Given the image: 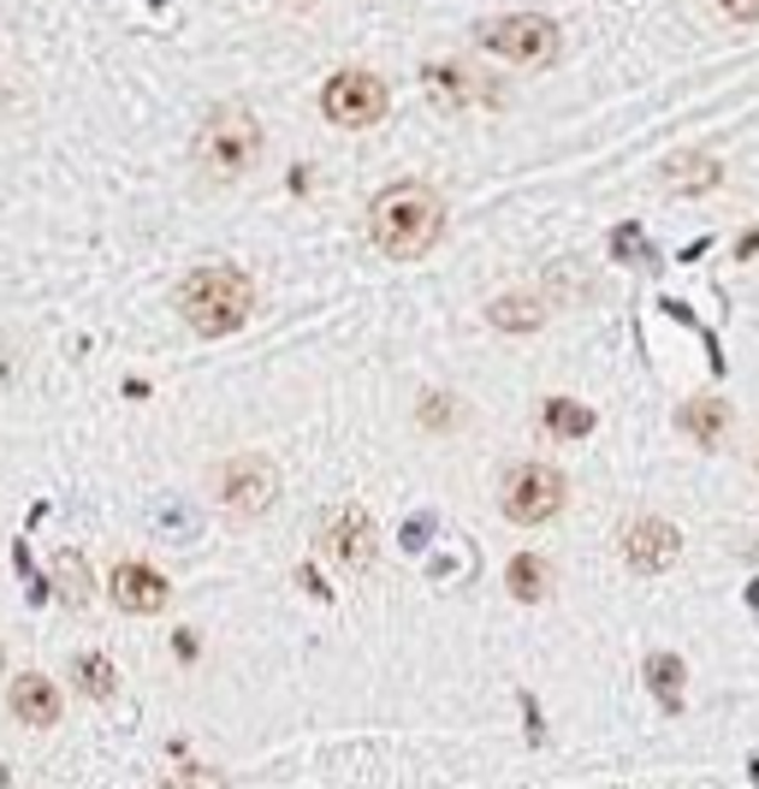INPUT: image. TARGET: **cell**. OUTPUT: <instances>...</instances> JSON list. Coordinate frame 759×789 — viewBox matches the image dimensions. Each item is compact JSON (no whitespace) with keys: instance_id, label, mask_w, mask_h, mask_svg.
I'll use <instances>...</instances> for the list:
<instances>
[{"instance_id":"5bb4252c","label":"cell","mask_w":759,"mask_h":789,"mask_svg":"<svg viewBox=\"0 0 759 789\" xmlns=\"http://www.w3.org/2000/svg\"><path fill=\"white\" fill-rule=\"evenodd\" d=\"M487 321L498 333H534L546 321V303L540 297H516V291H505V297L487 303Z\"/></svg>"},{"instance_id":"603a6c76","label":"cell","mask_w":759,"mask_h":789,"mask_svg":"<svg viewBox=\"0 0 759 789\" xmlns=\"http://www.w3.org/2000/svg\"><path fill=\"white\" fill-rule=\"evenodd\" d=\"M723 12L730 19H759V0H723Z\"/></svg>"},{"instance_id":"52a82bcc","label":"cell","mask_w":759,"mask_h":789,"mask_svg":"<svg viewBox=\"0 0 759 789\" xmlns=\"http://www.w3.org/2000/svg\"><path fill=\"white\" fill-rule=\"evenodd\" d=\"M214 493H220V505H226L232 517H262V510L280 499V469H273L267 457H255V452H237V457L220 463Z\"/></svg>"},{"instance_id":"ba28073f","label":"cell","mask_w":759,"mask_h":789,"mask_svg":"<svg viewBox=\"0 0 759 789\" xmlns=\"http://www.w3.org/2000/svg\"><path fill=\"white\" fill-rule=\"evenodd\" d=\"M108 599L131 617H154V611H166L172 588H166L161 570H149V564H136V558H119L113 576H108Z\"/></svg>"},{"instance_id":"9a60e30c","label":"cell","mask_w":759,"mask_h":789,"mask_svg":"<svg viewBox=\"0 0 759 789\" xmlns=\"http://www.w3.org/2000/svg\"><path fill=\"white\" fill-rule=\"evenodd\" d=\"M723 179L718 161H706V154H677V161H665V184L670 191H712Z\"/></svg>"},{"instance_id":"44dd1931","label":"cell","mask_w":759,"mask_h":789,"mask_svg":"<svg viewBox=\"0 0 759 789\" xmlns=\"http://www.w3.org/2000/svg\"><path fill=\"white\" fill-rule=\"evenodd\" d=\"M161 789H226V778H220L214 766H184V771H172Z\"/></svg>"},{"instance_id":"8fae6325","label":"cell","mask_w":759,"mask_h":789,"mask_svg":"<svg viewBox=\"0 0 759 789\" xmlns=\"http://www.w3.org/2000/svg\"><path fill=\"white\" fill-rule=\"evenodd\" d=\"M60 707H65V700H60V689H54L42 671H24V677L7 689V712L19 718L24 730H54V725H60Z\"/></svg>"},{"instance_id":"2e32d148","label":"cell","mask_w":759,"mask_h":789,"mask_svg":"<svg viewBox=\"0 0 759 789\" xmlns=\"http://www.w3.org/2000/svg\"><path fill=\"white\" fill-rule=\"evenodd\" d=\"M72 682L90 700H113V689H119V671H113V659L108 654H78L72 659Z\"/></svg>"},{"instance_id":"7402d4cb","label":"cell","mask_w":759,"mask_h":789,"mask_svg":"<svg viewBox=\"0 0 759 789\" xmlns=\"http://www.w3.org/2000/svg\"><path fill=\"white\" fill-rule=\"evenodd\" d=\"M611 250H624L629 262H641V232L635 226H617V237H611Z\"/></svg>"},{"instance_id":"ac0fdd59","label":"cell","mask_w":759,"mask_h":789,"mask_svg":"<svg viewBox=\"0 0 759 789\" xmlns=\"http://www.w3.org/2000/svg\"><path fill=\"white\" fill-rule=\"evenodd\" d=\"M546 427L558 439H581V434H594V409L569 404V398H546Z\"/></svg>"},{"instance_id":"7c38bea8","label":"cell","mask_w":759,"mask_h":789,"mask_svg":"<svg viewBox=\"0 0 759 789\" xmlns=\"http://www.w3.org/2000/svg\"><path fill=\"white\" fill-rule=\"evenodd\" d=\"M48 588H54L60 606H90V564H83V553H54V564H48Z\"/></svg>"},{"instance_id":"277c9868","label":"cell","mask_w":759,"mask_h":789,"mask_svg":"<svg viewBox=\"0 0 759 789\" xmlns=\"http://www.w3.org/2000/svg\"><path fill=\"white\" fill-rule=\"evenodd\" d=\"M498 505H505L510 523H551L564 510V475L551 463H516L498 482Z\"/></svg>"},{"instance_id":"3957f363","label":"cell","mask_w":759,"mask_h":789,"mask_svg":"<svg viewBox=\"0 0 759 789\" xmlns=\"http://www.w3.org/2000/svg\"><path fill=\"white\" fill-rule=\"evenodd\" d=\"M190 154H196V166L209 179H220V184L244 179L250 166L262 161V125H255L250 108H232V101H226V108H214L196 125V149H190Z\"/></svg>"},{"instance_id":"cb8c5ba5","label":"cell","mask_w":759,"mask_h":789,"mask_svg":"<svg viewBox=\"0 0 759 789\" xmlns=\"http://www.w3.org/2000/svg\"><path fill=\"white\" fill-rule=\"evenodd\" d=\"M736 255H741V262H753V255H759V232H753V226L736 237Z\"/></svg>"},{"instance_id":"e0dca14e","label":"cell","mask_w":759,"mask_h":789,"mask_svg":"<svg viewBox=\"0 0 759 789\" xmlns=\"http://www.w3.org/2000/svg\"><path fill=\"white\" fill-rule=\"evenodd\" d=\"M505 581H510V594H516V599H528V606H534V599L546 594L551 570H546V564L534 558V553H516V558H510V570H505Z\"/></svg>"},{"instance_id":"5b68a950","label":"cell","mask_w":759,"mask_h":789,"mask_svg":"<svg viewBox=\"0 0 759 789\" xmlns=\"http://www.w3.org/2000/svg\"><path fill=\"white\" fill-rule=\"evenodd\" d=\"M480 48H493V54H505L510 65H551L558 60V24L540 19V12H510V19H493L480 30Z\"/></svg>"},{"instance_id":"30bf717a","label":"cell","mask_w":759,"mask_h":789,"mask_svg":"<svg viewBox=\"0 0 759 789\" xmlns=\"http://www.w3.org/2000/svg\"><path fill=\"white\" fill-rule=\"evenodd\" d=\"M677 553H682V535H677L670 523H659V517H641V523L624 528V558H629V570L659 576V570H670V564H677Z\"/></svg>"},{"instance_id":"d6986e66","label":"cell","mask_w":759,"mask_h":789,"mask_svg":"<svg viewBox=\"0 0 759 789\" xmlns=\"http://www.w3.org/2000/svg\"><path fill=\"white\" fill-rule=\"evenodd\" d=\"M647 682H652V695H659L665 707H677L682 700V659L677 654H647Z\"/></svg>"},{"instance_id":"9c48e42d","label":"cell","mask_w":759,"mask_h":789,"mask_svg":"<svg viewBox=\"0 0 759 789\" xmlns=\"http://www.w3.org/2000/svg\"><path fill=\"white\" fill-rule=\"evenodd\" d=\"M321 546L338 564H351V570H368V564H374V523H368V510L338 505L333 517L321 523Z\"/></svg>"},{"instance_id":"7a4b0ae2","label":"cell","mask_w":759,"mask_h":789,"mask_svg":"<svg viewBox=\"0 0 759 789\" xmlns=\"http://www.w3.org/2000/svg\"><path fill=\"white\" fill-rule=\"evenodd\" d=\"M172 303H179V315L202 338H226V333H237L250 321L255 285L237 267H196L179 291H172Z\"/></svg>"},{"instance_id":"484cf974","label":"cell","mask_w":759,"mask_h":789,"mask_svg":"<svg viewBox=\"0 0 759 789\" xmlns=\"http://www.w3.org/2000/svg\"><path fill=\"white\" fill-rule=\"evenodd\" d=\"M0 789H7V766H0Z\"/></svg>"},{"instance_id":"4fadbf2b","label":"cell","mask_w":759,"mask_h":789,"mask_svg":"<svg viewBox=\"0 0 759 789\" xmlns=\"http://www.w3.org/2000/svg\"><path fill=\"white\" fill-rule=\"evenodd\" d=\"M677 422H682V434L695 445H718V434L730 427V404H723V398H688Z\"/></svg>"},{"instance_id":"8992f818","label":"cell","mask_w":759,"mask_h":789,"mask_svg":"<svg viewBox=\"0 0 759 789\" xmlns=\"http://www.w3.org/2000/svg\"><path fill=\"white\" fill-rule=\"evenodd\" d=\"M321 113L333 119V125H344V131L380 125V119H386V83H380L374 72H362V65H344V72L326 78Z\"/></svg>"},{"instance_id":"6da1fadb","label":"cell","mask_w":759,"mask_h":789,"mask_svg":"<svg viewBox=\"0 0 759 789\" xmlns=\"http://www.w3.org/2000/svg\"><path fill=\"white\" fill-rule=\"evenodd\" d=\"M368 237L392 262H416L445 237V202L427 184H392L368 209Z\"/></svg>"},{"instance_id":"d4e9b609","label":"cell","mask_w":759,"mask_h":789,"mask_svg":"<svg viewBox=\"0 0 759 789\" xmlns=\"http://www.w3.org/2000/svg\"><path fill=\"white\" fill-rule=\"evenodd\" d=\"M0 671H7V647H0Z\"/></svg>"},{"instance_id":"ffe728a7","label":"cell","mask_w":759,"mask_h":789,"mask_svg":"<svg viewBox=\"0 0 759 789\" xmlns=\"http://www.w3.org/2000/svg\"><path fill=\"white\" fill-rule=\"evenodd\" d=\"M416 416H422V427H452L457 422V398H452V392H427Z\"/></svg>"}]
</instances>
